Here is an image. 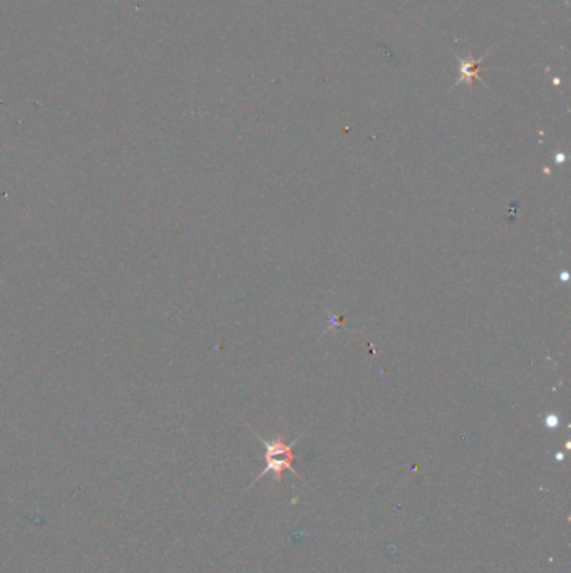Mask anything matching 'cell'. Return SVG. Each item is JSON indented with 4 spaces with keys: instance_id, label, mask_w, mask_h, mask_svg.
Listing matches in <instances>:
<instances>
[{
    "instance_id": "cell-1",
    "label": "cell",
    "mask_w": 571,
    "mask_h": 573,
    "mask_svg": "<svg viewBox=\"0 0 571 573\" xmlns=\"http://www.w3.org/2000/svg\"><path fill=\"white\" fill-rule=\"evenodd\" d=\"M257 438L260 439L261 445L265 447V463L266 466L261 470L260 475L255 478V483L257 481H260L264 478L265 475H268V472H273L275 478L277 481H282V475L283 471H291L295 476L300 475L297 471L294 470V459H295V454H294V446L298 442V438L295 439V441H291L290 445H287L285 441H283L282 436H277V439H273V441H266L260 436V434H257Z\"/></svg>"
},
{
    "instance_id": "cell-2",
    "label": "cell",
    "mask_w": 571,
    "mask_h": 573,
    "mask_svg": "<svg viewBox=\"0 0 571 573\" xmlns=\"http://www.w3.org/2000/svg\"><path fill=\"white\" fill-rule=\"evenodd\" d=\"M479 62H481V61H474V59L462 61V74H461L459 82L466 81L471 86L473 79L481 77V76H479Z\"/></svg>"
}]
</instances>
